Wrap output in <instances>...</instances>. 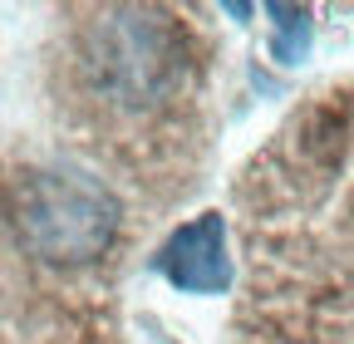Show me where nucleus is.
I'll return each mask as SVG.
<instances>
[{
  "label": "nucleus",
  "mask_w": 354,
  "mask_h": 344,
  "mask_svg": "<svg viewBox=\"0 0 354 344\" xmlns=\"http://www.w3.org/2000/svg\"><path fill=\"white\" fill-rule=\"evenodd\" d=\"M79 69L123 108H148L187 79V30L158 6H104L79 25Z\"/></svg>",
  "instance_id": "nucleus-2"
},
{
  "label": "nucleus",
  "mask_w": 354,
  "mask_h": 344,
  "mask_svg": "<svg viewBox=\"0 0 354 344\" xmlns=\"http://www.w3.org/2000/svg\"><path fill=\"white\" fill-rule=\"evenodd\" d=\"M158 271L187 295H216L232 280V261H227V227L216 211H202L187 227H177L162 251H158Z\"/></svg>",
  "instance_id": "nucleus-3"
},
{
  "label": "nucleus",
  "mask_w": 354,
  "mask_h": 344,
  "mask_svg": "<svg viewBox=\"0 0 354 344\" xmlns=\"http://www.w3.org/2000/svg\"><path fill=\"white\" fill-rule=\"evenodd\" d=\"M266 10L276 15V30H281L276 55H281V59H300V50L310 45V15L295 10V6H266Z\"/></svg>",
  "instance_id": "nucleus-4"
},
{
  "label": "nucleus",
  "mask_w": 354,
  "mask_h": 344,
  "mask_svg": "<svg viewBox=\"0 0 354 344\" xmlns=\"http://www.w3.org/2000/svg\"><path fill=\"white\" fill-rule=\"evenodd\" d=\"M6 227L44 266H88L118 241L123 202L84 167H30L6 187Z\"/></svg>",
  "instance_id": "nucleus-1"
}]
</instances>
